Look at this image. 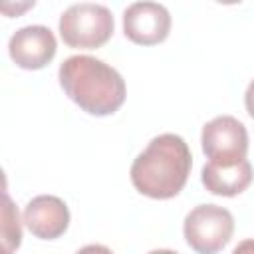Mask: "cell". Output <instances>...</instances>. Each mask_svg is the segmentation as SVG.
<instances>
[{"mask_svg":"<svg viewBox=\"0 0 254 254\" xmlns=\"http://www.w3.org/2000/svg\"><path fill=\"white\" fill-rule=\"evenodd\" d=\"M190 167L192 155L187 141L175 133H161L135 157L129 177L137 192L167 200L183 190Z\"/></svg>","mask_w":254,"mask_h":254,"instance_id":"6da1fadb","label":"cell"},{"mask_svg":"<svg viewBox=\"0 0 254 254\" xmlns=\"http://www.w3.org/2000/svg\"><path fill=\"white\" fill-rule=\"evenodd\" d=\"M64 93L89 115L105 117L115 113L127 97L121 73L93 56H69L58 69Z\"/></svg>","mask_w":254,"mask_h":254,"instance_id":"7a4b0ae2","label":"cell"},{"mask_svg":"<svg viewBox=\"0 0 254 254\" xmlns=\"http://www.w3.org/2000/svg\"><path fill=\"white\" fill-rule=\"evenodd\" d=\"M60 36L64 44L77 50H95L109 42L115 30L113 14L103 4H71L60 16Z\"/></svg>","mask_w":254,"mask_h":254,"instance_id":"3957f363","label":"cell"},{"mask_svg":"<svg viewBox=\"0 0 254 254\" xmlns=\"http://www.w3.org/2000/svg\"><path fill=\"white\" fill-rule=\"evenodd\" d=\"M183 234L196 254H218L234 234V216L218 204H198L185 216Z\"/></svg>","mask_w":254,"mask_h":254,"instance_id":"277c9868","label":"cell"},{"mask_svg":"<svg viewBox=\"0 0 254 254\" xmlns=\"http://www.w3.org/2000/svg\"><path fill=\"white\" fill-rule=\"evenodd\" d=\"M200 147L210 165H236L246 161L248 131L242 121L232 115H218L204 123Z\"/></svg>","mask_w":254,"mask_h":254,"instance_id":"5b68a950","label":"cell"},{"mask_svg":"<svg viewBox=\"0 0 254 254\" xmlns=\"http://www.w3.org/2000/svg\"><path fill=\"white\" fill-rule=\"evenodd\" d=\"M123 32L139 46H155L171 32V14L159 2H133L123 10Z\"/></svg>","mask_w":254,"mask_h":254,"instance_id":"8992f818","label":"cell"},{"mask_svg":"<svg viewBox=\"0 0 254 254\" xmlns=\"http://www.w3.org/2000/svg\"><path fill=\"white\" fill-rule=\"evenodd\" d=\"M58 52L54 32L42 24H30L16 30L8 42V54L12 62L22 69L46 67Z\"/></svg>","mask_w":254,"mask_h":254,"instance_id":"52a82bcc","label":"cell"},{"mask_svg":"<svg viewBox=\"0 0 254 254\" xmlns=\"http://www.w3.org/2000/svg\"><path fill=\"white\" fill-rule=\"evenodd\" d=\"M26 228L40 240H56L69 226V208L56 194H38L24 208Z\"/></svg>","mask_w":254,"mask_h":254,"instance_id":"ba28073f","label":"cell"},{"mask_svg":"<svg viewBox=\"0 0 254 254\" xmlns=\"http://www.w3.org/2000/svg\"><path fill=\"white\" fill-rule=\"evenodd\" d=\"M254 179L250 161H240L236 165H210L206 163L200 173L204 189L218 196H236L244 192Z\"/></svg>","mask_w":254,"mask_h":254,"instance_id":"9c48e42d","label":"cell"},{"mask_svg":"<svg viewBox=\"0 0 254 254\" xmlns=\"http://www.w3.org/2000/svg\"><path fill=\"white\" fill-rule=\"evenodd\" d=\"M4 204H2V246L4 254H14L22 242V226H20V214L14 206L10 194L4 190Z\"/></svg>","mask_w":254,"mask_h":254,"instance_id":"30bf717a","label":"cell"},{"mask_svg":"<svg viewBox=\"0 0 254 254\" xmlns=\"http://www.w3.org/2000/svg\"><path fill=\"white\" fill-rule=\"evenodd\" d=\"M75 254H115V252L103 244H87V246L79 248Z\"/></svg>","mask_w":254,"mask_h":254,"instance_id":"8fae6325","label":"cell"},{"mask_svg":"<svg viewBox=\"0 0 254 254\" xmlns=\"http://www.w3.org/2000/svg\"><path fill=\"white\" fill-rule=\"evenodd\" d=\"M244 105H246L248 115L254 119V79L248 83V87H246V91H244Z\"/></svg>","mask_w":254,"mask_h":254,"instance_id":"7c38bea8","label":"cell"},{"mask_svg":"<svg viewBox=\"0 0 254 254\" xmlns=\"http://www.w3.org/2000/svg\"><path fill=\"white\" fill-rule=\"evenodd\" d=\"M232 254H254V238H246L238 242L232 250Z\"/></svg>","mask_w":254,"mask_h":254,"instance_id":"4fadbf2b","label":"cell"},{"mask_svg":"<svg viewBox=\"0 0 254 254\" xmlns=\"http://www.w3.org/2000/svg\"><path fill=\"white\" fill-rule=\"evenodd\" d=\"M147 254H179V252L169 250V248H159V250H151V252H147Z\"/></svg>","mask_w":254,"mask_h":254,"instance_id":"5bb4252c","label":"cell"}]
</instances>
